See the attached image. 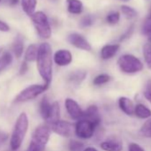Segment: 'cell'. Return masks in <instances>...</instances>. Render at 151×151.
<instances>
[{
	"label": "cell",
	"instance_id": "obj_13",
	"mask_svg": "<svg viewBox=\"0 0 151 151\" xmlns=\"http://www.w3.org/2000/svg\"><path fill=\"white\" fill-rule=\"evenodd\" d=\"M120 45L113 44V45H106L101 50V58L104 60L112 59L119 51Z\"/></svg>",
	"mask_w": 151,
	"mask_h": 151
},
{
	"label": "cell",
	"instance_id": "obj_23",
	"mask_svg": "<svg viewBox=\"0 0 151 151\" xmlns=\"http://www.w3.org/2000/svg\"><path fill=\"white\" fill-rule=\"evenodd\" d=\"M38 53V47L36 45H30L28 46L25 52V60L27 62H32L37 60Z\"/></svg>",
	"mask_w": 151,
	"mask_h": 151
},
{
	"label": "cell",
	"instance_id": "obj_27",
	"mask_svg": "<svg viewBox=\"0 0 151 151\" xmlns=\"http://www.w3.org/2000/svg\"><path fill=\"white\" fill-rule=\"evenodd\" d=\"M12 60H13L12 55L9 52H6L5 54H3L0 57V72L10 65V63L12 62Z\"/></svg>",
	"mask_w": 151,
	"mask_h": 151
},
{
	"label": "cell",
	"instance_id": "obj_5",
	"mask_svg": "<svg viewBox=\"0 0 151 151\" xmlns=\"http://www.w3.org/2000/svg\"><path fill=\"white\" fill-rule=\"evenodd\" d=\"M30 17L37 35L43 39L50 38L52 36V29L46 14L41 11H38L35 12Z\"/></svg>",
	"mask_w": 151,
	"mask_h": 151
},
{
	"label": "cell",
	"instance_id": "obj_18",
	"mask_svg": "<svg viewBox=\"0 0 151 151\" xmlns=\"http://www.w3.org/2000/svg\"><path fill=\"white\" fill-rule=\"evenodd\" d=\"M134 115L140 119L149 118V117H151V110L144 104L139 103L135 106Z\"/></svg>",
	"mask_w": 151,
	"mask_h": 151
},
{
	"label": "cell",
	"instance_id": "obj_17",
	"mask_svg": "<svg viewBox=\"0 0 151 151\" xmlns=\"http://www.w3.org/2000/svg\"><path fill=\"white\" fill-rule=\"evenodd\" d=\"M51 109H52V103H50L48 98L46 96L43 97V99L41 100L40 104H39V112H40L42 118L45 119V121L49 117Z\"/></svg>",
	"mask_w": 151,
	"mask_h": 151
},
{
	"label": "cell",
	"instance_id": "obj_2",
	"mask_svg": "<svg viewBox=\"0 0 151 151\" xmlns=\"http://www.w3.org/2000/svg\"><path fill=\"white\" fill-rule=\"evenodd\" d=\"M29 128V118L26 113L22 112L18 116L10 139V147L13 151H16L22 146Z\"/></svg>",
	"mask_w": 151,
	"mask_h": 151
},
{
	"label": "cell",
	"instance_id": "obj_35",
	"mask_svg": "<svg viewBox=\"0 0 151 151\" xmlns=\"http://www.w3.org/2000/svg\"><path fill=\"white\" fill-rule=\"evenodd\" d=\"M128 151H144V149L137 143H130L128 146Z\"/></svg>",
	"mask_w": 151,
	"mask_h": 151
},
{
	"label": "cell",
	"instance_id": "obj_1",
	"mask_svg": "<svg viewBox=\"0 0 151 151\" xmlns=\"http://www.w3.org/2000/svg\"><path fill=\"white\" fill-rule=\"evenodd\" d=\"M52 52L48 43H42L38 46L37 67L45 84L49 86L52 79Z\"/></svg>",
	"mask_w": 151,
	"mask_h": 151
},
{
	"label": "cell",
	"instance_id": "obj_45",
	"mask_svg": "<svg viewBox=\"0 0 151 151\" xmlns=\"http://www.w3.org/2000/svg\"><path fill=\"white\" fill-rule=\"evenodd\" d=\"M28 151H29V150H28Z\"/></svg>",
	"mask_w": 151,
	"mask_h": 151
},
{
	"label": "cell",
	"instance_id": "obj_32",
	"mask_svg": "<svg viewBox=\"0 0 151 151\" xmlns=\"http://www.w3.org/2000/svg\"><path fill=\"white\" fill-rule=\"evenodd\" d=\"M143 95L146 98L147 101H148L151 103V79H149L146 85H145V88L143 91Z\"/></svg>",
	"mask_w": 151,
	"mask_h": 151
},
{
	"label": "cell",
	"instance_id": "obj_28",
	"mask_svg": "<svg viewBox=\"0 0 151 151\" xmlns=\"http://www.w3.org/2000/svg\"><path fill=\"white\" fill-rule=\"evenodd\" d=\"M85 145L83 142L77 140V139H71L68 142V150L69 151H84Z\"/></svg>",
	"mask_w": 151,
	"mask_h": 151
},
{
	"label": "cell",
	"instance_id": "obj_34",
	"mask_svg": "<svg viewBox=\"0 0 151 151\" xmlns=\"http://www.w3.org/2000/svg\"><path fill=\"white\" fill-rule=\"evenodd\" d=\"M133 30H134V25L130 26V27L126 29V31L121 36V37L119 38V41H124L125 39L129 38V37L132 36V34L133 33Z\"/></svg>",
	"mask_w": 151,
	"mask_h": 151
},
{
	"label": "cell",
	"instance_id": "obj_43",
	"mask_svg": "<svg viewBox=\"0 0 151 151\" xmlns=\"http://www.w3.org/2000/svg\"><path fill=\"white\" fill-rule=\"evenodd\" d=\"M2 50H3V48H2V47H0V52H2Z\"/></svg>",
	"mask_w": 151,
	"mask_h": 151
},
{
	"label": "cell",
	"instance_id": "obj_8",
	"mask_svg": "<svg viewBox=\"0 0 151 151\" xmlns=\"http://www.w3.org/2000/svg\"><path fill=\"white\" fill-rule=\"evenodd\" d=\"M48 125L51 127L52 132L62 137H69L75 132V127L68 121L58 120L57 122Z\"/></svg>",
	"mask_w": 151,
	"mask_h": 151
},
{
	"label": "cell",
	"instance_id": "obj_31",
	"mask_svg": "<svg viewBox=\"0 0 151 151\" xmlns=\"http://www.w3.org/2000/svg\"><path fill=\"white\" fill-rule=\"evenodd\" d=\"M141 31L146 36L149 37L151 35V16L150 15H147V17L145 19V21L142 24Z\"/></svg>",
	"mask_w": 151,
	"mask_h": 151
},
{
	"label": "cell",
	"instance_id": "obj_30",
	"mask_svg": "<svg viewBox=\"0 0 151 151\" xmlns=\"http://www.w3.org/2000/svg\"><path fill=\"white\" fill-rule=\"evenodd\" d=\"M140 133L146 138H151V118L147 119L140 128Z\"/></svg>",
	"mask_w": 151,
	"mask_h": 151
},
{
	"label": "cell",
	"instance_id": "obj_4",
	"mask_svg": "<svg viewBox=\"0 0 151 151\" xmlns=\"http://www.w3.org/2000/svg\"><path fill=\"white\" fill-rule=\"evenodd\" d=\"M117 66L121 72L124 74H136L143 69L141 60L132 54H124L117 60Z\"/></svg>",
	"mask_w": 151,
	"mask_h": 151
},
{
	"label": "cell",
	"instance_id": "obj_39",
	"mask_svg": "<svg viewBox=\"0 0 151 151\" xmlns=\"http://www.w3.org/2000/svg\"><path fill=\"white\" fill-rule=\"evenodd\" d=\"M84 151H98L96 148H94V147H86V148H85L84 149Z\"/></svg>",
	"mask_w": 151,
	"mask_h": 151
},
{
	"label": "cell",
	"instance_id": "obj_15",
	"mask_svg": "<svg viewBox=\"0 0 151 151\" xmlns=\"http://www.w3.org/2000/svg\"><path fill=\"white\" fill-rule=\"evenodd\" d=\"M68 12L74 15H78L83 13L84 6L81 0H66Z\"/></svg>",
	"mask_w": 151,
	"mask_h": 151
},
{
	"label": "cell",
	"instance_id": "obj_9",
	"mask_svg": "<svg viewBox=\"0 0 151 151\" xmlns=\"http://www.w3.org/2000/svg\"><path fill=\"white\" fill-rule=\"evenodd\" d=\"M68 41L71 45L75 46L78 49L87 51V52L92 51V45L89 43V41L79 33L74 32V33L69 34L68 37Z\"/></svg>",
	"mask_w": 151,
	"mask_h": 151
},
{
	"label": "cell",
	"instance_id": "obj_26",
	"mask_svg": "<svg viewBox=\"0 0 151 151\" xmlns=\"http://www.w3.org/2000/svg\"><path fill=\"white\" fill-rule=\"evenodd\" d=\"M120 9H121L122 14H123L127 19H133V18H135V17L137 16V14H138L137 11H136L134 8H132V7H131V6H126V5L121 6Z\"/></svg>",
	"mask_w": 151,
	"mask_h": 151
},
{
	"label": "cell",
	"instance_id": "obj_11",
	"mask_svg": "<svg viewBox=\"0 0 151 151\" xmlns=\"http://www.w3.org/2000/svg\"><path fill=\"white\" fill-rule=\"evenodd\" d=\"M73 60V56L70 51L67 49H60L55 52L53 55V61L60 67L68 66Z\"/></svg>",
	"mask_w": 151,
	"mask_h": 151
},
{
	"label": "cell",
	"instance_id": "obj_12",
	"mask_svg": "<svg viewBox=\"0 0 151 151\" xmlns=\"http://www.w3.org/2000/svg\"><path fill=\"white\" fill-rule=\"evenodd\" d=\"M82 118H86L89 121H91L96 127H98L101 124V116L99 113V109L97 106L91 105L89 106L85 111Z\"/></svg>",
	"mask_w": 151,
	"mask_h": 151
},
{
	"label": "cell",
	"instance_id": "obj_41",
	"mask_svg": "<svg viewBox=\"0 0 151 151\" xmlns=\"http://www.w3.org/2000/svg\"><path fill=\"white\" fill-rule=\"evenodd\" d=\"M147 15H150L151 16V6H150V8H149V12H148V14Z\"/></svg>",
	"mask_w": 151,
	"mask_h": 151
},
{
	"label": "cell",
	"instance_id": "obj_44",
	"mask_svg": "<svg viewBox=\"0 0 151 151\" xmlns=\"http://www.w3.org/2000/svg\"><path fill=\"white\" fill-rule=\"evenodd\" d=\"M149 41H150V42H151V35H150V36H149Z\"/></svg>",
	"mask_w": 151,
	"mask_h": 151
},
{
	"label": "cell",
	"instance_id": "obj_38",
	"mask_svg": "<svg viewBox=\"0 0 151 151\" xmlns=\"http://www.w3.org/2000/svg\"><path fill=\"white\" fill-rule=\"evenodd\" d=\"M18 1H19V0H7L8 4H9V5H11V6L16 5V4L18 3Z\"/></svg>",
	"mask_w": 151,
	"mask_h": 151
},
{
	"label": "cell",
	"instance_id": "obj_46",
	"mask_svg": "<svg viewBox=\"0 0 151 151\" xmlns=\"http://www.w3.org/2000/svg\"><path fill=\"white\" fill-rule=\"evenodd\" d=\"M0 1H1V0H0Z\"/></svg>",
	"mask_w": 151,
	"mask_h": 151
},
{
	"label": "cell",
	"instance_id": "obj_14",
	"mask_svg": "<svg viewBox=\"0 0 151 151\" xmlns=\"http://www.w3.org/2000/svg\"><path fill=\"white\" fill-rule=\"evenodd\" d=\"M118 106L119 109L126 115L128 116H132L134 114L135 110V106L132 102V101L127 97H120L118 100Z\"/></svg>",
	"mask_w": 151,
	"mask_h": 151
},
{
	"label": "cell",
	"instance_id": "obj_10",
	"mask_svg": "<svg viewBox=\"0 0 151 151\" xmlns=\"http://www.w3.org/2000/svg\"><path fill=\"white\" fill-rule=\"evenodd\" d=\"M65 108L69 116L74 120H79L83 117L84 111L79 104L71 98H67L65 101Z\"/></svg>",
	"mask_w": 151,
	"mask_h": 151
},
{
	"label": "cell",
	"instance_id": "obj_6",
	"mask_svg": "<svg viewBox=\"0 0 151 151\" xmlns=\"http://www.w3.org/2000/svg\"><path fill=\"white\" fill-rule=\"evenodd\" d=\"M48 86L45 84L44 85H32L28 86L27 88L23 89L16 97L14 100V102H26L29 101H31L37 96H39L41 93L45 92L48 89Z\"/></svg>",
	"mask_w": 151,
	"mask_h": 151
},
{
	"label": "cell",
	"instance_id": "obj_20",
	"mask_svg": "<svg viewBox=\"0 0 151 151\" xmlns=\"http://www.w3.org/2000/svg\"><path fill=\"white\" fill-rule=\"evenodd\" d=\"M86 76H87V72H86V71H81V70L74 71L69 75L68 80L70 83H72L76 86H78L85 80Z\"/></svg>",
	"mask_w": 151,
	"mask_h": 151
},
{
	"label": "cell",
	"instance_id": "obj_16",
	"mask_svg": "<svg viewBox=\"0 0 151 151\" xmlns=\"http://www.w3.org/2000/svg\"><path fill=\"white\" fill-rule=\"evenodd\" d=\"M101 147L104 151H122L123 144L119 139H108L101 143Z\"/></svg>",
	"mask_w": 151,
	"mask_h": 151
},
{
	"label": "cell",
	"instance_id": "obj_36",
	"mask_svg": "<svg viewBox=\"0 0 151 151\" xmlns=\"http://www.w3.org/2000/svg\"><path fill=\"white\" fill-rule=\"evenodd\" d=\"M10 30V27L9 25L5 22H2L0 21V31H3V32H7Z\"/></svg>",
	"mask_w": 151,
	"mask_h": 151
},
{
	"label": "cell",
	"instance_id": "obj_25",
	"mask_svg": "<svg viewBox=\"0 0 151 151\" xmlns=\"http://www.w3.org/2000/svg\"><path fill=\"white\" fill-rule=\"evenodd\" d=\"M111 80V77L108 74H100L98 76L94 78L93 81V84L94 86H102V85H105L107 83H109V81Z\"/></svg>",
	"mask_w": 151,
	"mask_h": 151
},
{
	"label": "cell",
	"instance_id": "obj_3",
	"mask_svg": "<svg viewBox=\"0 0 151 151\" xmlns=\"http://www.w3.org/2000/svg\"><path fill=\"white\" fill-rule=\"evenodd\" d=\"M51 127L48 124H42L36 128L32 134V139L29 144V151H44L48 143L51 135Z\"/></svg>",
	"mask_w": 151,
	"mask_h": 151
},
{
	"label": "cell",
	"instance_id": "obj_37",
	"mask_svg": "<svg viewBox=\"0 0 151 151\" xmlns=\"http://www.w3.org/2000/svg\"><path fill=\"white\" fill-rule=\"evenodd\" d=\"M27 70H28V63H27L26 60H24V61L22 63V65H21V68H20V74H21V75H23V74H25V73L27 72Z\"/></svg>",
	"mask_w": 151,
	"mask_h": 151
},
{
	"label": "cell",
	"instance_id": "obj_42",
	"mask_svg": "<svg viewBox=\"0 0 151 151\" xmlns=\"http://www.w3.org/2000/svg\"><path fill=\"white\" fill-rule=\"evenodd\" d=\"M49 1H51V2H57L58 0H49Z\"/></svg>",
	"mask_w": 151,
	"mask_h": 151
},
{
	"label": "cell",
	"instance_id": "obj_40",
	"mask_svg": "<svg viewBox=\"0 0 151 151\" xmlns=\"http://www.w3.org/2000/svg\"><path fill=\"white\" fill-rule=\"evenodd\" d=\"M4 136H5V135H4L3 133H0V140L4 139Z\"/></svg>",
	"mask_w": 151,
	"mask_h": 151
},
{
	"label": "cell",
	"instance_id": "obj_7",
	"mask_svg": "<svg viewBox=\"0 0 151 151\" xmlns=\"http://www.w3.org/2000/svg\"><path fill=\"white\" fill-rule=\"evenodd\" d=\"M96 128L97 127L91 121L86 118H81L75 126V133L79 139H88L93 136Z\"/></svg>",
	"mask_w": 151,
	"mask_h": 151
},
{
	"label": "cell",
	"instance_id": "obj_22",
	"mask_svg": "<svg viewBox=\"0 0 151 151\" xmlns=\"http://www.w3.org/2000/svg\"><path fill=\"white\" fill-rule=\"evenodd\" d=\"M21 3L22 10L26 14L31 16L35 13L37 4V0H21Z\"/></svg>",
	"mask_w": 151,
	"mask_h": 151
},
{
	"label": "cell",
	"instance_id": "obj_24",
	"mask_svg": "<svg viewBox=\"0 0 151 151\" xmlns=\"http://www.w3.org/2000/svg\"><path fill=\"white\" fill-rule=\"evenodd\" d=\"M142 54L147 67L151 70V42L147 43L143 45Z\"/></svg>",
	"mask_w": 151,
	"mask_h": 151
},
{
	"label": "cell",
	"instance_id": "obj_19",
	"mask_svg": "<svg viewBox=\"0 0 151 151\" xmlns=\"http://www.w3.org/2000/svg\"><path fill=\"white\" fill-rule=\"evenodd\" d=\"M60 105H59V103L57 101L52 102L49 117L46 120L47 124H52L57 122L58 120H60Z\"/></svg>",
	"mask_w": 151,
	"mask_h": 151
},
{
	"label": "cell",
	"instance_id": "obj_21",
	"mask_svg": "<svg viewBox=\"0 0 151 151\" xmlns=\"http://www.w3.org/2000/svg\"><path fill=\"white\" fill-rule=\"evenodd\" d=\"M24 51V40L22 36H17L13 45V52L16 58H20Z\"/></svg>",
	"mask_w": 151,
	"mask_h": 151
},
{
	"label": "cell",
	"instance_id": "obj_33",
	"mask_svg": "<svg viewBox=\"0 0 151 151\" xmlns=\"http://www.w3.org/2000/svg\"><path fill=\"white\" fill-rule=\"evenodd\" d=\"M93 17H92L91 15H86V16H85V17L81 20V22H80V25H81L82 27H84V28H86V27H90V26L93 25Z\"/></svg>",
	"mask_w": 151,
	"mask_h": 151
},
{
	"label": "cell",
	"instance_id": "obj_29",
	"mask_svg": "<svg viewBox=\"0 0 151 151\" xmlns=\"http://www.w3.org/2000/svg\"><path fill=\"white\" fill-rule=\"evenodd\" d=\"M106 21L110 25H116L120 21V14L116 11L110 12L109 14H108L106 17Z\"/></svg>",
	"mask_w": 151,
	"mask_h": 151
}]
</instances>
